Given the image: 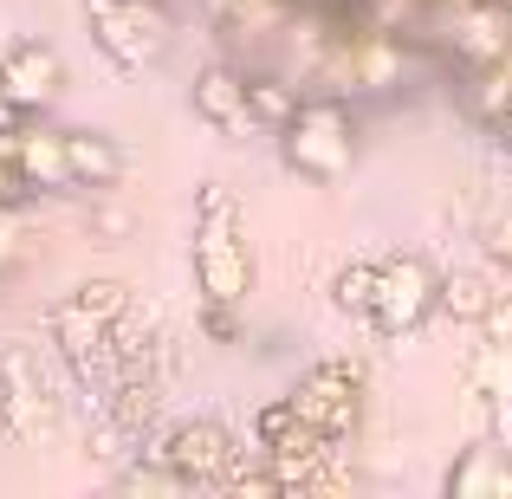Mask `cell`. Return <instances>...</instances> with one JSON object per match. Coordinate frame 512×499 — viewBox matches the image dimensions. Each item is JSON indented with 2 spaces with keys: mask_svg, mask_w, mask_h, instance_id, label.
<instances>
[{
  "mask_svg": "<svg viewBox=\"0 0 512 499\" xmlns=\"http://www.w3.org/2000/svg\"><path fill=\"white\" fill-rule=\"evenodd\" d=\"M370 299H376V266H370V260L338 266V279H331V305H338V312L370 318Z\"/></svg>",
  "mask_w": 512,
  "mask_h": 499,
  "instance_id": "obj_17",
  "label": "cell"
},
{
  "mask_svg": "<svg viewBox=\"0 0 512 499\" xmlns=\"http://www.w3.org/2000/svg\"><path fill=\"white\" fill-rule=\"evenodd\" d=\"M474 409H512V337H487L474 357Z\"/></svg>",
  "mask_w": 512,
  "mask_h": 499,
  "instance_id": "obj_14",
  "label": "cell"
},
{
  "mask_svg": "<svg viewBox=\"0 0 512 499\" xmlns=\"http://www.w3.org/2000/svg\"><path fill=\"white\" fill-rule=\"evenodd\" d=\"M156 454H163L188 487H221L227 461H234V435H227L214 415H195V422H175Z\"/></svg>",
  "mask_w": 512,
  "mask_h": 499,
  "instance_id": "obj_9",
  "label": "cell"
},
{
  "mask_svg": "<svg viewBox=\"0 0 512 499\" xmlns=\"http://www.w3.org/2000/svg\"><path fill=\"white\" fill-rule=\"evenodd\" d=\"M0 428H7L20 448H46L59 435V396H52V376L39 363V350L7 344L0 350Z\"/></svg>",
  "mask_w": 512,
  "mask_h": 499,
  "instance_id": "obj_4",
  "label": "cell"
},
{
  "mask_svg": "<svg viewBox=\"0 0 512 499\" xmlns=\"http://www.w3.org/2000/svg\"><path fill=\"white\" fill-rule=\"evenodd\" d=\"M441 487H448V499H512V448L474 441V448L448 467Z\"/></svg>",
  "mask_w": 512,
  "mask_h": 499,
  "instance_id": "obj_11",
  "label": "cell"
},
{
  "mask_svg": "<svg viewBox=\"0 0 512 499\" xmlns=\"http://www.w3.org/2000/svg\"><path fill=\"white\" fill-rule=\"evenodd\" d=\"M279 156L312 188H338L357 169V124H350L344 98H299V111L279 130Z\"/></svg>",
  "mask_w": 512,
  "mask_h": 499,
  "instance_id": "obj_2",
  "label": "cell"
},
{
  "mask_svg": "<svg viewBox=\"0 0 512 499\" xmlns=\"http://www.w3.org/2000/svg\"><path fill=\"white\" fill-rule=\"evenodd\" d=\"M20 240H26V227H20V208H13V201H0V273L13 266V253H20Z\"/></svg>",
  "mask_w": 512,
  "mask_h": 499,
  "instance_id": "obj_22",
  "label": "cell"
},
{
  "mask_svg": "<svg viewBox=\"0 0 512 499\" xmlns=\"http://www.w3.org/2000/svg\"><path fill=\"white\" fill-rule=\"evenodd\" d=\"M487 331H493V337H512V292H506V299L487 312Z\"/></svg>",
  "mask_w": 512,
  "mask_h": 499,
  "instance_id": "obj_24",
  "label": "cell"
},
{
  "mask_svg": "<svg viewBox=\"0 0 512 499\" xmlns=\"http://www.w3.org/2000/svg\"><path fill=\"white\" fill-rule=\"evenodd\" d=\"M13 156H20V175L33 182V195H65L72 182V156H65V130L52 124H26L20 143H13Z\"/></svg>",
  "mask_w": 512,
  "mask_h": 499,
  "instance_id": "obj_12",
  "label": "cell"
},
{
  "mask_svg": "<svg viewBox=\"0 0 512 499\" xmlns=\"http://www.w3.org/2000/svg\"><path fill=\"white\" fill-rule=\"evenodd\" d=\"M65 156H72V182L78 188H98V195H111L117 182H124V150H117L104 130H65Z\"/></svg>",
  "mask_w": 512,
  "mask_h": 499,
  "instance_id": "obj_13",
  "label": "cell"
},
{
  "mask_svg": "<svg viewBox=\"0 0 512 499\" xmlns=\"http://www.w3.org/2000/svg\"><path fill=\"white\" fill-rule=\"evenodd\" d=\"M487 260H493V266H500V273L512 279V214L487 227Z\"/></svg>",
  "mask_w": 512,
  "mask_h": 499,
  "instance_id": "obj_23",
  "label": "cell"
},
{
  "mask_svg": "<svg viewBox=\"0 0 512 499\" xmlns=\"http://www.w3.org/2000/svg\"><path fill=\"white\" fill-rule=\"evenodd\" d=\"M188 266H195L201 299L247 305V292H253V247H247L240 201H234V188H227V182H201V195H195V247H188Z\"/></svg>",
  "mask_w": 512,
  "mask_h": 499,
  "instance_id": "obj_1",
  "label": "cell"
},
{
  "mask_svg": "<svg viewBox=\"0 0 512 499\" xmlns=\"http://www.w3.org/2000/svg\"><path fill=\"white\" fill-rule=\"evenodd\" d=\"M59 91H65L59 46H46V39H0V98H7L13 111L33 117V111H46Z\"/></svg>",
  "mask_w": 512,
  "mask_h": 499,
  "instance_id": "obj_7",
  "label": "cell"
},
{
  "mask_svg": "<svg viewBox=\"0 0 512 499\" xmlns=\"http://www.w3.org/2000/svg\"><path fill=\"white\" fill-rule=\"evenodd\" d=\"M52 350L65 357V370H72V383L85 389V396H111L117 357H111V325H104V318L78 312L72 299L52 305Z\"/></svg>",
  "mask_w": 512,
  "mask_h": 499,
  "instance_id": "obj_6",
  "label": "cell"
},
{
  "mask_svg": "<svg viewBox=\"0 0 512 499\" xmlns=\"http://www.w3.org/2000/svg\"><path fill=\"white\" fill-rule=\"evenodd\" d=\"M500 305L487 273H441V312L461 318V325H487V312Z\"/></svg>",
  "mask_w": 512,
  "mask_h": 499,
  "instance_id": "obj_15",
  "label": "cell"
},
{
  "mask_svg": "<svg viewBox=\"0 0 512 499\" xmlns=\"http://www.w3.org/2000/svg\"><path fill=\"white\" fill-rule=\"evenodd\" d=\"M292 422H299V402H292V396H273V402L260 409V422H253V428H260V448H273V441L286 435Z\"/></svg>",
  "mask_w": 512,
  "mask_h": 499,
  "instance_id": "obj_20",
  "label": "cell"
},
{
  "mask_svg": "<svg viewBox=\"0 0 512 499\" xmlns=\"http://www.w3.org/2000/svg\"><path fill=\"white\" fill-rule=\"evenodd\" d=\"M292 402H299V415L312 428L344 441V435H357V415H363V376L350 363H312L299 376V389H292Z\"/></svg>",
  "mask_w": 512,
  "mask_h": 499,
  "instance_id": "obj_8",
  "label": "cell"
},
{
  "mask_svg": "<svg viewBox=\"0 0 512 499\" xmlns=\"http://www.w3.org/2000/svg\"><path fill=\"white\" fill-rule=\"evenodd\" d=\"M201 331H208L214 344H240V318H234V305L201 299Z\"/></svg>",
  "mask_w": 512,
  "mask_h": 499,
  "instance_id": "obj_21",
  "label": "cell"
},
{
  "mask_svg": "<svg viewBox=\"0 0 512 499\" xmlns=\"http://www.w3.org/2000/svg\"><path fill=\"white\" fill-rule=\"evenodd\" d=\"M130 299H137V292H130L124 279H85V286L72 292V305H78V312L104 318V325H111V318H124V312H130Z\"/></svg>",
  "mask_w": 512,
  "mask_h": 499,
  "instance_id": "obj_18",
  "label": "cell"
},
{
  "mask_svg": "<svg viewBox=\"0 0 512 499\" xmlns=\"http://www.w3.org/2000/svg\"><path fill=\"white\" fill-rule=\"evenodd\" d=\"M130 227H137V214H130L124 201H98V208H91V234H98L104 247H111V240H124Z\"/></svg>",
  "mask_w": 512,
  "mask_h": 499,
  "instance_id": "obj_19",
  "label": "cell"
},
{
  "mask_svg": "<svg viewBox=\"0 0 512 499\" xmlns=\"http://www.w3.org/2000/svg\"><path fill=\"white\" fill-rule=\"evenodd\" d=\"M85 13H91L98 52L117 72H150L175 39V20L163 0H85Z\"/></svg>",
  "mask_w": 512,
  "mask_h": 499,
  "instance_id": "obj_3",
  "label": "cell"
},
{
  "mask_svg": "<svg viewBox=\"0 0 512 499\" xmlns=\"http://www.w3.org/2000/svg\"><path fill=\"white\" fill-rule=\"evenodd\" d=\"M188 98H195V117L208 130H221V137H247V130H260L253 124V111H247V72H234V65H201V78H195V91H188Z\"/></svg>",
  "mask_w": 512,
  "mask_h": 499,
  "instance_id": "obj_10",
  "label": "cell"
},
{
  "mask_svg": "<svg viewBox=\"0 0 512 499\" xmlns=\"http://www.w3.org/2000/svg\"><path fill=\"white\" fill-rule=\"evenodd\" d=\"M247 111H253V124H260V130H286V117L299 111V91H292L286 78L260 72V78H247Z\"/></svg>",
  "mask_w": 512,
  "mask_h": 499,
  "instance_id": "obj_16",
  "label": "cell"
},
{
  "mask_svg": "<svg viewBox=\"0 0 512 499\" xmlns=\"http://www.w3.org/2000/svg\"><path fill=\"white\" fill-rule=\"evenodd\" d=\"M428 312H441V273L428 266V253H396L376 266V299H370V325L376 337H415L428 325Z\"/></svg>",
  "mask_w": 512,
  "mask_h": 499,
  "instance_id": "obj_5",
  "label": "cell"
}]
</instances>
